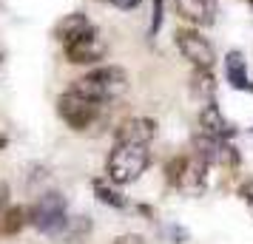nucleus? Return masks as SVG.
<instances>
[{"label": "nucleus", "instance_id": "nucleus-1", "mask_svg": "<svg viewBox=\"0 0 253 244\" xmlns=\"http://www.w3.org/2000/svg\"><path fill=\"white\" fill-rule=\"evenodd\" d=\"M69 88L83 94V97H88V100H94V103L108 105V103H114V100H120V97L128 91V74H126L123 66H114V63H108V66H94V69H88L83 77H77Z\"/></svg>", "mask_w": 253, "mask_h": 244}, {"label": "nucleus", "instance_id": "nucleus-2", "mask_svg": "<svg viewBox=\"0 0 253 244\" xmlns=\"http://www.w3.org/2000/svg\"><path fill=\"white\" fill-rule=\"evenodd\" d=\"M151 151L148 145H128V142H114V148L105 159V176L114 185H134L139 176L148 171Z\"/></svg>", "mask_w": 253, "mask_h": 244}, {"label": "nucleus", "instance_id": "nucleus-3", "mask_svg": "<svg viewBox=\"0 0 253 244\" xmlns=\"http://www.w3.org/2000/svg\"><path fill=\"white\" fill-rule=\"evenodd\" d=\"M29 221L46 236H57L63 224L69 221V202L60 190H46L35 199V205H29Z\"/></svg>", "mask_w": 253, "mask_h": 244}, {"label": "nucleus", "instance_id": "nucleus-4", "mask_svg": "<svg viewBox=\"0 0 253 244\" xmlns=\"http://www.w3.org/2000/svg\"><path fill=\"white\" fill-rule=\"evenodd\" d=\"M57 114L71 131L83 134V131L97 125V119L103 114V103H94V100H88V97H83V94L69 88L66 94L57 97Z\"/></svg>", "mask_w": 253, "mask_h": 244}, {"label": "nucleus", "instance_id": "nucleus-5", "mask_svg": "<svg viewBox=\"0 0 253 244\" xmlns=\"http://www.w3.org/2000/svg\"><path fill=\"white\" fill-rule=\"evenodd\" d=\"M173 43L194 69H213L216 66V48L199 29H176Z\"/></svg>", "mask_w": 253, "mask_h": 244}, {"label": "nucleus", "instance_id": "nucleus-6", "mask_svg": "<svg viewBox=\"0 0 253 244\" xmlns=\"http://www.w3.org/2000/svg\"><path fill=\"white\" fill-rule=\"evenodd\" d=\"M191 151L196 156H202L208 165H219V168H236L239 165V151L233 148V142L216 139L202 128H196L191 134Z\"/></svg>", "mask_w": 253, "mask_h": 244}, {"label": "nucleus", "instance_id": "nucleus-7", "mask_svg": "<svg viewBox=\"0 0 253 244\" xmlns=\"http://www.w3.org/2000/svg\"><path fill=\"white\" fill-rule=\"evenodd\" d=\"M66 48V60H69L71 66H100L105 60V54H108V43H105L103 37H100V32L97 29H91V32H85L83 37H77V40H71Z\"/></svg>", "mask_w": 253, "mask_h": 244}, {"label": "nucleus", "instance_id": "nucleus-8", "mask_svg": "<svg viewBox=\"0 0 253 244\" xmlns=\"http://www.w3.org/2000/svg\"><path fill=\"white\" fill-rule=\"evenodd\" d=\"M208 168H211V165H208L202 156H196V153L185 156V168H182L179 182H176V190H179L182 196L199 199L208 190Z\"/></svg>", "mask_w": 253, "mask_h": 244}, {"label": "nucleus", "instance_id": "nucleus-9", "mask_svg": "<svg viewBox=\"0 0 253 244\" xmlns=\"http://www.w3.org/2000/svg\"><path fill=\"white\" fill-rule=\"evenodd\" d=\"M157 137V122L151 116H128L114 128V142L128 145H151Z\"/></svg>", "mask_w": 253, "mask_h": 244}, {"label": "nucleus", "instance_id": "nucleus-10", "mask_svg": "<svg viewBox=\"0 0 253 244\" xmlns=\"http://www.w3.org/2000/svg\"><path fill=\"white\" fill-rule=\"evenodd\" d=\"M173 9L188 26L194 29H208L216 23V0H173Z\"/></svg>", "mask_w": 253, "mask_h": 244}, {"label": "nucleus", "instance_id": "nucleus-11", "mask_svg": "<svg viewBox=\"0 0 253 244\" xmlns=\"http://www.w3.org/2000/svg\"><path fill=\"white\" fill-rule=\"evenodd\" d=\"M196 128H202L205 134H211V137H216V139H228V142L236 137V125L222 114V108L216 105V100L199 108V125H196Z\"/></svg>", "mask_w": 253, "mask_h": 244}, {"label": "nucleus", "instance_id": "nucleus-12", "mask_svg": "<svg viewBox=\"0 0 253 244\" xmlns=\"http://www.w3.org/2000/svg\"><path fill=\"white\" fill-rule=\"evenodd\" d=\"M225 80H228L230 88L236 91H245V94H253V80H251V71H248V60L242 51H228L225 57Z\"/></svg>", "mask_w": 253, "mask_h": 244}, {"label": "nucleus", "instance_id": "nucleus-13", "mask_svg": "<svg viewBox=\"0 0 253 244\" xmlns=\"http://www.w3.org/2000/svg\"><path fill=\"white\" fill-rule=\"evenodd\" d=\"M91 29H94V23L88 20L85 12H69V14H63L57 20V26H54V40L63 43V46H69L71 40L83 37L85 32H91Z\"/></svg>", "mask_w": 253, "mask_h": 244}, {"label": "nucleus", "instance_id": "nucleus-14", "mask_svg": "<svg viewBox=\"0 0 253 244\" xmlns=\"http://www.w3.org/2000/svg\"><path fill=\"white\" fill-rule=\"evenodd\" d=\"M191 97L199 105H208L216 100V80H213V69H194L191 71Z\"/></svg>", "mask_w": 253, "mask_h": 244}, {"label": "nucleus", "instance_id": "nucleus-15", "mask_svg": "<svg viewBox=\"0 0 253 244\" xmlns=\"http://www.w3.org/2000/svg\"><path fill=\"white\" fill-rule=\"evenodd\" d=\"M94 230V221L88 216H69V221L63 224V230L54 236L57 244H83Z\"/></svg>", "mask_w": 253, "mask_h": 244}, {"label": "nucleus", "instance_id": "nucleus-16", "mask_svg": "<svg viewBox=\"0 0 253 244\" xmlns=\"http://www.w3.org/2000/svg\"><path fill=\"white\" fill-rule=\"evenodd\" d=\"M26 224H32V221H29V208H23V205L6 208L0 213V236H17Z\"/></svg>", "mask_w": 253, "mask_h": 244}, {"label": "nucleus", "instance_id": "nucleus-17", "mask_svg": "<svg viewBox=\"0 0 253 244\" xmlns=\"http://www.w3.org/2000/svg\"><path fill=\"white\" fill-rule=\"evenodd\" d=\"M91 187H94V196L100 199L103 205H108V208H114V210H126L128 208V199L117 190V185L108 179V176H105V179H94Z\"/></svg>", "mask_w": 253, "mask_h": 244}, {"label": "nucleus", "instance_id": "nucleus-18", "mask_svg": "<svg viewBox=\"0 0 253 244\" xmlns=\"http://www.w3.org/2000/svg\"><path fill=\"white\" fill-rule=\"evenodd\" d=\"M182 168H185V156H173L171 162L165 165V179H168L173 187H176L179 176H182Z\"/></svg>", "mask_w": 253, "mask_h": 244}, {"label": "nucleus", "instance_id": "nucleus-19", "mask_svg": "<svg viewBox=\"0 0 253 244\" xmlns=\"http://www.w3.org/2000/svg\"><path fill=\"white\" fill-rule=\"evenodd\" d=\"M239 199L248 205V210L253 213V179H245L239 185Z\"/></svg>", "mask_w": 253, "mask_h": 244}, {"label": "nucleus", "instance_id": "nucleus-20", "mask_svg": "<svg viewBox=\"0 0 253 244\" xmlns=\"http://www.w3.org/2000/svg\"><path fill=\"white\" fill-rule=\"evenodd\" d=\"M111 244H145V239L137 236V233H126V236H117Z\"/></svg>", "mask_w": 253, "mask_h": 244}, {"label": "nucleus", "instance_id": "nucleus-21", "mask_svg": "<svg viewBox=\"0 0 253 244\" xmlns=\"http://www.w3.org/2000/svg\"><path fill=\"white\" fill-rule=\"evenodd\" d=\"M105 3H111L114 9H123V12H131V9H137L142 0H105Z\"/></svg>", "mask_w": 253, "mask_h": 244}, {"label": "nucleus", "instance_id": "nucleus-22", "mask_svg": "<svg viewBox=\"0 0 253 244\" xmlns=\"http://www.w3.org/2000/svg\"><path fill=\"white\" fill-rule=\"evenodd\" d=\"M9 196H12V190H9V185H6V182L0 179V213L9 208Z\"/></svg>", "mask_w": 253, "mask_h": 244}, {"label": "nucleus", "instance_id": "nucleus-23", "mask_svg": "<svg viewBox=\"0 0 253 244\" xmlns=\"http://www.w3.org/2000/svg\"><path fill=\"white\" fill-rule=\"evenodd\" d=\"M6 145H9V139H6V134H0V151H3Z\"/></svg>", "mask_w": 253, "mask_h": 244}, {"label": "nucleus", "instance_id": "nucleus-24", "mask_svg": "<svg viewBox=\"0 0 253 244\" xmlns=\"http://www.w3.org/2000/svg\"><path fill=\"white\" fill-rule=\"evenodd\" d=\"M251 9H253V0H251Z\"/></svg>", "mask_w": 253, "mask_h": 244}, {"label": "nucleus", "instance_id": "nucleus-25", "mask_svg": "<svg viewBox=\"0 0 253 244\" xmlns=\"http://www.w3.org/2000/svg\"><path fill=\"white\" fill-rule=\"evenodd\" d=\"M251 134H253V128H251Z\"/></svg>", "mask_w": 253, "mask_h": 244}]
</instances>
